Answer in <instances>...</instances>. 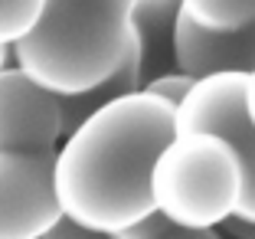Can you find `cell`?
<instances>
[{"mask_svg": "<svg viewBox=\"0 0 255 239\" xmlns=\"http://www.w3.org/2000/svg\"><path fill=\"white\" fill-rule=\"evenodd\" d=\"M173 131V105L144 85L89 112L53 151V187L62 217L92 236H121L154 210L150 167Z\"/></svg>", "mask_w": 255, "mask_h": 239, "instance_id": "6da1fadb", "label": "cell"}, {"mask_svg": "<svg viewBox=\"0 0 255 239\" xmlns=\"http://www.w3.org/2000/svg\"><path fill=\"white\" fill-rule=\"evenodd\" d=\"M134 0H43L39 16L10 49L13 62L56 95L105 79L131 43Z\"/></svg>", "mask_w": 255, "mask_h": 239, "instance_id": "7a4b0ae2", "label": "cell"}, {"mask_svg": "<svg viewBox=\"0 0 255 239\" xmlns=\"http://www.w3.org/2000/svg\"><path fill=\"white\" fill-rule=\"evenodd\" d=\"M242 164L233 144L206 128H177L150 167V200L173 223L213 233L236 217Z\"/></svg>", "mask_w": 255, "mask_h": 239, "instance_id": "3957f363", "label": "cell"}, {"mask_svg": "<svg viewBox=\"0 0 255 239\" xmlns=\"http://www.w3.org/2000/svg\"><path fill=\"white\" fill-rule=\"evenodd\" d=\"M242 79L246 72H206L196 75L187 95L173 105L177 128H206L233 144L242 164V197L236 217L255 223V128L242 108Z\"/></svg>", "mask_w": 255, "mask_h": 239, "instance_id": "277c9868", "label": "cell"}, {"mask_svg": "<svg viewBox=\"0 0 255 239\" xmlns=\"http://www.w3.org/2000/svg\"><path fill=\"white\" fill-rule=\"evenodd\" d=\"M59 217L53 151H0V239H43Z\"/></svg>", "mask_w": 255, "mask_h": 239, "instance_id": "5b68a950", "label": "cell"}, {"mask_svg": "<svg viewBox=\"0 0 255 239\" xmlns=\"http://www.w3.org/2000/svg\"><path fill=\"white\" fill-rule=\"evenodd\" d=\"M62 138L59 95L16 62L0 69V151H56Z\"/></svg>", "mask_w": 255, "mask_h": 239, "instance_id": "8992f818", "label": "cell"}, {"mask_svg": "<svg viewBox=\"0 0 255 239\" xmlns=\"http://www.w3.org/2000/svg\"><path fill=\"white\" fill-rule=\"evenodd\" d=\"M173 66L190 75L249 72L255 66V20L236 30H206L180 13L173 33Z\"/></svg>", "mask_w": 255, "mask_h": 239, "instance_id": "52a82bcc", "label": "cell"}, {"mask_svg": "<svg viewBox=\"0 0 255 239\" xmlns=\"http://www.w3.org/2000/svg\"><path fill=\"white\" fill-rule=\"evenodd\" d=\"M180 20V0H134L131 39L137 49L141 85L173 69V33Z\"/></svg>", "mask_w": 255, "mask_h": 239, "instance_id": "ba28073f", "label": "cell"}, {"mask_svg": "<svg viewBox=\"0 0 255 239\" xmlns=\"http://www.w3.org/2000/svg\"><path fill=\"white\" fill-rule=\"evenodd\" d=\"M141 85V66H137V49H134V39L128 43L125 56L121 62L105 75V79H98L95 85L82 92H72V95H59V108H62V135L72 131L79 121L85 118L89 112H95L98 105H105L108 98L121 95V92H131Z\"/></svg>", "mask_w": 255, "mask_h": 239, "instance_id": "9c48e42d", "label": "cell"}, {"mask_svg": "<svg viewBox=\"0 0 255 239\" xmlns=\"http://www.w3.org/2000/svg\"><path fill=\"white\" fill-rule=\"evenodd\" d=\"M180 13L206 30H236L255 20V0H180Z\"/></svg>", "mask_w": 255, "mask_h": 239, "instance_id": "30bf717a", "label": "cell"}, {"mask_svg": "<svg viewBox=\"0 0 255 239\" xmlns=\"http://www.w3.org/2000/svg\"><path fill=\"white\" fill-rule=\"evenodd\" d=\"M200 236H206V233H196V230L173 223L160 210H147L137 223H131L121 233V239H200Z\"/></svg>", "mask_w": 255, "mask_h": 239, "instance_id": "8fae6325", "label": "cell"}, {"mask_svg": "<svg viewBox=\"0 0 255 239\" xmlns=\"http://www.w3.org/2000/svg\"><path fill=\"white\" fill-rule=\"evenodd\" d=\"M43 0H0V43L13 46L39 16Z\"/></svg>", "mask_w": 255, "mask_h": 239, "instance_id": "7c38bea8", "label": "cell"}, {"mask_svg": "<svg viewBox=\"0 0 255 239\" xmlns=\"http://www.w3.org/2000/svg\"><path fill=\"white\" fill-rule=\"evenodd\" d=\"M193 79L196 75H190V72H183V69H167V72H160V75H154L150 82H144V89H150L154 95H160V98H167L170 105H177L183 95H187V89L193 85Z\"/></svg>", "mask_w": 255, "mask_h": 239, "instance_id": "4fadbf2b", "label": "cell"}, {"mask_svg": "<svg viewBox=\"0 0 255 239\" xmlns=\"http://www.w3.org/2000/svg\"><path fill=\"white\" fill-rule=\"evenodd\" d=\"M242 108H246L249 125L255 128V66L249 69L246 79H242Z\"/></svg>", "mask_w": 255, "mask_h": 239, "instance_id": "5bb4252c", "label": "cell"}, {"mask_svg": "<svg viewBox=\"0 0 255 239\" xmlns=\"http://www.w3.org/2000/svg\"><path fill=\"white\" fill-rule=\"evenodd\" d=\"M223 230L236 233V236H246V239H255V223H249V220H239V217H229L223 223Z\"/></svg>", "mask_w": 255, "mask_h": 239, "instance_id": "9a60e30c", "label": "cell"}, {"mask_svg": "<svg viewBox=\"0 0 255 239\" xmlns=\"http://www.w3.org/2000/svg\"><path fill=\"white\" fill-rule=\"evenodd\" d=\"M10 62H13V49H10L7 43H0V69L10 66Z\"/></svg>", "mask_w": 255, "mask_h": 239, "instance_id": "2e32d148", "label": "cell"}]
</instances>
